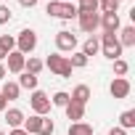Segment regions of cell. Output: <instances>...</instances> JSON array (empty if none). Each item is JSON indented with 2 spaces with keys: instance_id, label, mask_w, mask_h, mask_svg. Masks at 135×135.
<instances>
[{
  "instance_id": "cell-33",
  "label": "cell",
  "mask_w": 135,
  "mask_h": 135,
  "mask_svg": "<svg viewBox=\"0 0 135 135\" xmlns=\"http://www.w3.org/2000/svg\"><path fill=\"white\" fill-rule=\"evenodd\" d=\"M6 106H8V101H6L3 95H0V111H6Z\"/></svg>"
},
{
  "instance_id": "cell-22",
  "label": "cell",
  "mask_w": 135,
  "mask_h": 135,
  "mask_svg": "<svg viewBox=\"0 0 135 135\" xmlns=\"http://www.w3.org/2000/svg\"><path fill=\"white\" fill-rule=\"evenodd\" d=\"M69 66H72V69H82V66H88V56H85L82 50H80V53H72Z\"/></svg>"
},
{
  "instance_id": "cell-24",
  "label": "cell",
  "mask_w": 135,
  "mask_h": 135,
  "mask_svg": "<svg viewBox=\"0 0 135 135\" xmlns=\"http://www.w3.org/2000/svg\"><path fill=\"white\" fill-rule=\"evenodd\" d=\"M80 13H98V0H90V3H80L77 6V16Z\"/></svg>"
},
{
  "instance_id": "cell-6",
  "label": "cell",
  "mask_w": 135,
  "mask_h": 135,
  "mask_svg": "<svg viewBox=\"0 0 135 135\" xmlns=\"http://www.w3.org/2000/svg\"><path fill=\"white\" fill-rule=\"evenodd\" d=\"M56 48L64 50V53H74V48H77V35H72L69 29H61V32L56 35Z\"/></svg>"
},
{
  "instance_id": "cell-13",
  "label": "cell",
  "mask_w": 135,
  "mask_h": 135,
  "mask_svg": "<svg viewBox=\"0 0 135 135\" xmlns=\"http://www.w3.org/2000/svg\"><path fill=\"white\" fill-rule=\"evenodd\" d=\"M24 119H27V117H24V111H19V109H8V111H6V122H8V127H11V130L21 127V124H24Z\"/></svg>"
},
{
  "instance_id": "cell-27",
  "label": "cell",
  "mask_w": 135,
  "mask_h": 135,
  "mask_svg": "<svg viewBox=\"0 0 135 135\" xmlns=\"http://www.w3.org/2000/svg\"><path fill=\"white\" fill-rule=\"evenodd\" d=\"M72 98H69V93H64V90H58L53 98H50V106H66Z\"/></svg>"
},
{
  "instance_id": "cell-23",
  "label": "cell",
  "mask_w": 135,
  "mask_h": 135,
  "mask_svg": "<svg viewBox=\"0 0 135 135\" xmlns=\"http://www.w3.org/2000/svg\"><path fill=\"white\" fill-rule=\"evenodd\" d=\"M98 8H101V13H117L119 11V3H117V0H101Z\"/></svg>"
},
{
  "instance_id": "cell-35",
  "label": "cell",
  "mask_w": 135,
  "mask_h": 135,
  "mask_svg": "<svg viewBox=\"0 0 135 135\" xmlns=\"http://www.w3.org/2000/svg\"><path fill=\"white\" fill-rule=\"evenodd\" d=\"M6 56H8V50H3V48H0V61H3Z\"/></svg>"
},
{
  "instance_id": "cell-28",
  "label": "cell",
  "mask_w": 135,
  "mask_h": 135,
  "mask_svg": "<svg viewBox=\"0 0 135 135\" xmlns=\"http://www.w3.org/2000/svg\"><path fill=\"white\" fill-rule=\"evenodd\" d=\"M56 130V124H53V119H48V117H42V122H40V132L37 135H50Z\"/></svg>"
},
{
  "instance_id": "cell-25",
  "label": "cell",
  "mask_w": 135,
  "mask_h": 135,
  "mask_svg": "<svg viewBox=\"0 0 135 135\" xmlns=\"http://www.w3.org/2000/svg\"><path fill=\"white\" fill-rule=\"evenodd\" d=\"M127 72H130V64H127L124 58H117V61H114V74H117V77H124Z\"/></svg>"
},
{
  "instance_id": "cell-32",
  "label": "cell",
  "mask_w": 135,
  "mask_h": 135,
  "mask_svg": "<svg viewBox=\"0 0 135 135\" xmlns=\"http://www.w3.org/2000/svg\"><path fill=\"white\" fill-rule=\"evenodd\" d=\"M8 135H29V132H27V130H21V127H16V130H11Z\"/></svg>"
},
{
  "instance_id": "cell-4",
  "label": "cell",
  "mask_w": 135,
  "mask_h": 135,
  "mask_svg": "<svg viewBox=\"0 0 135 135\" xmlns=\"http://www.w3.org/2000/svg\"><path fill=\"white\" fill-rule=\"evenodd\" d=\"M37 48V35H35V29H21L19 32V37H16V50L19 53H32Z\"/></svg>"
},
{
  "instance_id": "cell-7",
  "label": "cell",
  "mask_w": 135,
  "mask_h": 135,
  "mask_svg": "<svg viewBox=\"0 0 135 135\" xmlns=\"http://www.w3.org/2000/svg\"><path fill=\"white\" fill-rule=\"evenodd\" d=\"M77 21H80V29H82V32L93 35V32L98 29V24H101V13H80Z\"/></svg>"
},
{
  "instance_id": "cell-29",
  "label": "cell",
  "mask_w": 135,
  "mask_h": 135,
  "mask_svg": "<svg viewBox=\"0 0 135 135\" xmlns=\"http://www.w3.org/2000/svg\"><path fill=\"white\" fill-rule=\"evenodd\" d=\"M8 21H11V8L0 6V24H8Z\"/></svg>"
},
{
  "instance_id": "cell-12",
  "label": "cell",
  "mask_w": 135,
  "mask_h": 135,
  "mask_svg": "<svg viewBox=\"0 0 135 135\" xmlns=\"http://www.w3.org/2000/svg\"><path fill=\"white\" fill-rule=\"evenodd\" d=\"M119 45L122 48H132L135 45V27H119Z\"/></svg>"
},
{
  "instance_id": "cell-1",
  "label": "cell",
  "mask_w": 135,
  "mask_h": 135,
  "mask_svg": "<svg viewBox=\"0 0 135 135\" xmlns=\"http://www.w3.org/2000/svg\"><path fill=\"white\" fill-rule=\"evenodd\" d=\"M45 13L53 16V19H64V21H69V19H77V6H74V3H61V0H48Z\"/></svg>"
},
{
  "instance_id": "cell-17",
  "label": "cell",
  "mask_w": 135,
  "mask_h": 135,
  "mask_svg": "<svg viewBox=\"0 0 135 135\" xmlns=\"http://www.w3.org/2000/svg\"><path fill=\"white\" fill-rule=\"evenodd\" d=\"M19 88H24V90H37V77L35 74H29V72H21V77H19V82H16Z\"/></svg>"
},
{
  "instance_id": "cell-11",
  "label": "cell",
  "mask_w": 135,
  "mask_h": 135,
  "mask_svg": "<svg viewBox=\"0 0 135 135\" xmlns=\"http://www.w3.org/2000/svg\"><path fill=\"white\" fill-rule=\"evenodd\" d=\"M64 109H66V117H69L72 122H82V119H85V103L69 101V103H66Z\"/></svg>"
},
{
  "instance_id": "cell-3",
  "label": "cell",
  "mask_w": 135,
  "mask_h": 135,
  "mask_svg": "<svg viewBox=\"0 0 135 135\" xmlns=\"http://www.w3.org/2000/svg\"><path fill=\"white\" fill-rule=\"evenodd\" d=\"M101 50H103V56H106L109 61L122 58V45H119L117 35H101Z\"/></svg>"
},
{
  "instance_id": "cell-14",
  "label": "cell",
  "mask_w": 135,
  "mask_h": 135,
  "mask_svg": "<svg viewBox=\"0 0 135 135\" xmlns=\"http://www.w3.org/2000/svg\"><path fill=\"white\" fill-rule=\"evenodd\" d=\"M69 98L77 101V103H88V101H90V88H88V85H77V88L69 93Z\"/></svg>"
},
{
  "instance_id": "cell-20",
  "label": "cell",
  "mask_w": 135,
  "mask_h": 135,
  "mask_svg": "<svg viewBox=\"0 0 135 135\" xmlns=\"http://www.w3.org/2000/svg\"><path fill=\"white\" fill-rule=\"evenodd\" d=\"M42 66H45V64H42L40 58H35V56H29V58L24 61V72H29V74H35V77H37V74L42 72Z\"/></svg>"
},
{
  "instance_id": "cell-5",
  "label": "cell",
  "mask_w": 135,
  "mask_h": 135,
  "mask_svg": "<svg viewBox=\"0 0 135 135\" xmlns=\"http://www.w3.org/2000/svg\"><path fill=\"white\" fill-rule=\"evenodd\" d=\"M29 106H32V111H35L37 117H45V114L50 111V98H48L42 90H32V95H29Z\"/></svg>"
},
{
  "instance_id": "cell-9",
  "label": "cell",
  "mask_w": 135,
  "mask_h": 135,
  "mask_svg": "<svg viewBox=\"0 0 135 135\" xmlns=\"http://www.w3.org/2000/svg\"><path fill=\"white\" fill-rule=\"evenodd\" d=\"M6 58H8V72H13V74H21V72H24V61H27V56H24V53L11 50Z\"/></svg>"
},
{
  "instance_id": "cell-36",
  "label": "cell",
  "mask_w": 135,
  "mask_h": 135,
  "mask_svg": "<svg viewBox=\"0 0 135 135\" xmlns=\"http://www.w3.org/2000/svg\"><path fill=\"white\" fill-rule=\"evenodd\" d=\"M61 3H72V0H61Z\"/></svg>"
},
{
  "instance_id": "cell-21",
  "label": "cell",
  "mask_w": 135,
  "mask_h": 135,
  "mask_svg": "<svg viewBox=\"0 0 135 135\" xmlns=\"http://www.w3.org/2000/svg\"><path fill=\"white\" fill-rule=\"evenodd\" d=\"M69 135H93V127L88 122H72L69 124Z\"/></svg>"
},
{
  "instance_id": "cell-19",
  "label": "cell",
  "mask_w": 135,
  "mask_h": 135,
  "mask_svg": "<svg viewBox=\"0 0 135 135\" xmlns=\"http://www.w3.org/2000/svg\"><path fill=\"white\" fill-rule=\"evenodd\" d=\"M40 122H42V117H37V114H32L29 119H24V124H21V130H27L29 135H37V132H40Z\"/></svg>"
},
{
  "instance_id": "cell-15",
  "label": "cell",
  "mask_w": 135,
  "mask_h": 135,
  "mask_svg": "<svg viewBox=\"0 0 135 135\" xmlns=\"http://www.w3.org/2000/svg\"><path fill=\"white\" fill-rule=\"evenodd\" d=\"M19 93H21V88H19L16 82H3V90H0V95H3L6 101H16Z\"/></svg>"
},
{
  "instance_id": "cell-40",
  "label": "cell",
  "mask_w": 135,
  "mask_h": 135,
  "mask_svg": "<svg viewBox=\"0 0 135 135\" xmlns=\"http://www.w3.org/2000/svg\"><path fill=\"white\" fill-rule=\"evenodd\" d=\"M98 3H101V0H98Z\"/></svg>"
},
{
  "instance_id": "cell-8",
  "label": "cell",
  "mask_w": 135,
  "mask_h": 135,
  "mask_svg": "<svg viewBox=\"0 0 135 135\" xmlns=\"http://www.w3.org/2000/svg\"><path fill=\"white\" fill-rule=\"evenodd\" d=\"M98 27H103V35H117L119 32V13H101V24Z\"/></svg>"
},
{
  "instance_id": "cell-39",
  "label": "cell",
  "mask_w": 135,
  "mask_h": 135,
  "mask_svg": "<svg viewBox=\"0 0 135 135\" xmlns=\"http://www.w3.org/2000/svg\"><path fill=\"white\" fill-rule=\"evenodd\" d=\"M0 135H6V132H0Z\"/></svg>"
},
{
  "instance_id": "cell-16",
  "label": "cell",
  "mask_w": 135,
  "mask_h": 135,
  "mask_svg": "<svg viewBox=\"0 0 135 135\" xmlns=\"http://www.w3.org/2000/svg\"><path fill=\"white\" fill-rule=\"evenodd\" d=\"M98 50H101V42H98V37H95V35H90V37L85 40V45H82V53L90 58V56H95Z\"/></svg>"
},
{
  "instance_id": "cell-38",
  "label": "cell",
  "mask_w": 135,
  "mask_h": 135,
  "mask_svg": "<svg viewBox=\"0 0 135 135\" xmlns=\"http://www.w3.org/2000/svg\"><path fill=\"white\" fill-rule=\"evenodd\" d=\"M117 3H122V0H117Z\"/></svg>"
},
{
  "instance_id": "cell-2",
  "label": "cell",
  "mask_w": 135,
  "mask_h": 135,
  "mask_svg": "<svg viewBox=\"0 0 135 135\" xmlns=\"http://www.w3.org/2000/svg\"><path fill=\"white\" fill-rule=\"evenodd\" d=\"M45 66H48V69H50L53 74L64 77V80H69V77H72V66H69V58H66V56H58V53H53V56H48Z\"/></svg>"
},
{
  "instance_id": "cell-37",
  "label": "cell",
  "mask_w": 135,
  "mask_h": 135,
  "mask_svg": "<svg viewBox=\"0 0 135 135\" xmlns=\"http://www.w3.org/2000/svg\"><path fill=\"white\" fill-rule=\"evenodd\" d=\"M80 3H90V0H80Z\"/></svg>"
},
{
  "instance_id": "cell-31",
  "label": "cell",
  "mask_w": 135,
  "mask_h": 135,
  "mask_svg": "<svg viewBox=\"0 0 135 135\" xmlns=\"http://www.w3.org/2000/svg\"><path fill=\"white\" fill-rule=\"evenodd\" d=\"M109 135H127V130H122V127H111Z\"/></svg>"
},
{
  "instance_id": "cell-34",
  "label": "cell",
  "mask_w": 135,
  "mask_h": 135,
  "mask_svg": "<svg viewBox=\"0 0 135 135\" xmlns=\"http://www.w3.org/2000/svg\"><path fill=\"white\" fill-rule=\"evenodd\" d=\"M3 80H6V66L0 64V82H3Z\"/></svg>"
},
{
  "instance_id": "cell-26",
  "label": "cell",
  "mask_w": 135,
  "mask_h": 135,
  "mask_svg": "<svg viewBox=\"0 0 135 135\" xmlns=\"http://www.w3.org/2000/svg\"><path fill=\"white\" fill-rule=\"evenodd\" d=\"M0 48L3 50H16V37H11V35H0Z\"/></svg>"
},
{
  "instance_id": "cell-10",
  "label": "cell",
  "mask_w": 135,
  "mask_h": 135,
  "mask_svg": "<svg viewBox=\"0 0 135 135\" xmlns=\"http://www.w3.org/2000/svg\"><path fill=\"white\" fill-rule=\"evenodd\" d=\"M109 90H111V95H114V98L119 101V98H127L132 88H130V82H127L124 77H117V80L111 82V88H109Z\"/></svg>"
},
{
  "instance_id": "cell-18",
  "label": "cell",
  "mask_w": 135,
  "mask_h": 135,
  "mask_svg": "<svg viewBox=\"0 0 135 135\" xmlns=\"http://www.w3.org/2000/svg\"><path fill=\"white\" fill-rule=\"evenodd\" d=\"M117 127H122V130H132V127H135V111H132V109L122 111V114H119V124H117Z\"/></svg>"
},
{
  "instance_id": "cell-30",
  "label": "cell",
  "mask_w": 135,
  "mask_h": 135,
  "mask_svg": "<svg viewBox=\"0 0 135 135\" xmlns=\"http://www.w3.org/2000/svg\"><path fill=\"white\" fill-rule=\"evenodd\" d=\"M19 6H24V8H35L37 0H19Z\"/></svg>"
}]
</instances>
